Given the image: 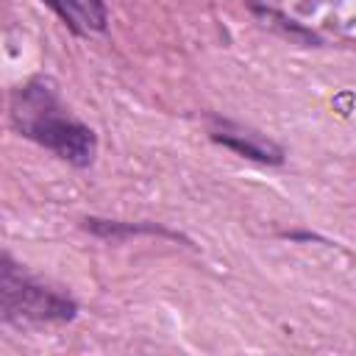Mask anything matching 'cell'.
Listing matches in <instances>:
<instances>
[{"instance_id":"obj_1","label":"cell","mask_w":356,"mask_h":356,"mask_svg":"<svg viewBox=\"0 0 356 356\" xmlns=\"http://www.w3.org/2000/svg\"><path fill=\"white\" fill-rule=\"evenodd\" d=\"M8 117L19 136L42 145L72 167H89L97 156L95 131L67 111L47 78H33L14 89Z\"/></svg>"},{"instance_id":"obj_2","label":"cell","mask_w":356,"mask_h":356,"mask_svg":"<svg viewBox=\"0 0 356 356\" xmlns=\"http://www.w3.org/2000/svg\"><path fill=\"white\" fill-rule=\"evenodd\" d=\"M78 314V303L39 278L28 275L8 253L0 259V320L6 325H42L70 323Z\"/></svg>"},{"instance_id":"obj_3","label":"cell","mask_w":356,"mask_h":356,"mask_svg":"<svg viewBox=\"0 0 356 356\" xmlns=\"http://www.w3.org/2000/svg\"><path fill=\"white\" fill-rule=\"evenodd\" d=\"M209 136H211V142L234 150L242 159H250V161H259V164H284V147L275 145L270 136H264L259 131H250L245 125L217 120V125H211Z\"/></svg>"},{"instance_id":"obj_4","label":"cell","mask_w":356,"mask_h":356,"mask_svg":"<svg viewBox=\"0 0 356 356\" xmlns=\"http://www.w3.org/2000/svg\"><path fill=\"white\" fill-rule=\"evenodd\" d=\"M44 3L78 36L100 33L108 25V8L103 0H44Z\"/></svg>"},{"instance_id":"obj_5","label":"cell","mask_w":356,"mask_h":356,"mask_svg":"<svg viewBox=\"0 0 356 356\" xmlns=\"http://www.w3.org/2000/svg\"><path fill=\"white\" fill-rule=\"evenodd\" d=\"M83 228L100 239H111V242H120V239H128V236H167V239H184L178 231H170L164 225H156V222H122V220H103V217H86L83 220Z\"/></svg>"}]
</instances>
